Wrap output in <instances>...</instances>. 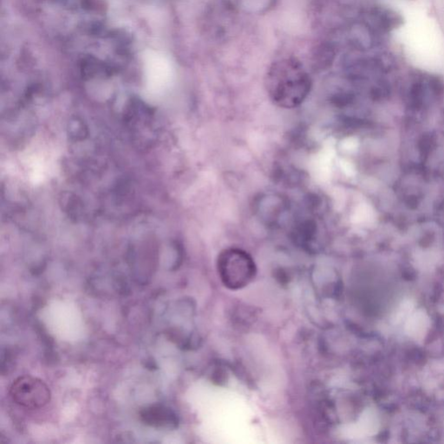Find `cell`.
Instances as JSON below:
<instances>
[{
	"mask_svg": "<svg viewBox=\"0 0 444 444\" xmlns=\"http://www.w3.org/2000/svg\"><path fill=\"white\" fill-rule=\"evenodd\" d=\"M265 84L270 100L283 109L299 107L311 90V77L295 59L273 62L266 73Z\"/></svg>",
	"mask_w": 444,
	"mask_h": 444,
	"instance_id": "obj_1",
	"label": "cell"
},
{
	"mask_svg": "<svg viewBox=\"0 0 444 444\" xmlns=\"http://www.w3.org/2000/svg\"><path fill=\"white\" fill-rule=\"evenodd\" d=\"M219 272L226 286L241 288L252 280L256 272L252 258L243 250L228 248L218 259Z\"/></svg>",
	"mask_w": 444,
	"mask_h": 444,
	"instance_id": "obj_2",
	"label": "cell"
},
{
	"mask_svg": "<svg viewBox=\"0 0 444 444\" xmlns=\"http://www.w3.org/2000/svg\"><path fill=\"white\" fill-rule=\"evenodd\" d=\"M10 395L16 404L28 409L44 407L51 400V391L42 380L31 376L15 379L10 388Z\"/></svg>",
	"mask_w": 444,
	"mask_h": 444,
	"instance_id": "obj_3",
	"label": "cell"
},
{
	"mask_svg": "<svg viewBox=\"0 0 444 444\" xmlns=\"http://www.w3.org/2000/svg\"><path fill=\"white\" fill-rule=\"evenodd\" d=\"M140 417L145 425L161 429H175L178 418L170 408L162 405H150L141 411Z\"/></svg>",
	"mask_w": 444,
	"mask_h": 444,
	"instance_id": "obj_4",
	"label": "cell"
},
{
	"mask_svg": "<svg viewBox=\"0 0 444 444\" xmlns=\"http://www.w3.org/2000/svg\"><path fill=\"white\" fill-rule=\"evenodd\" d=\"M69 131L71 137L75 140H82L88 135L87 128L85 127L84 123L79 119H75L73 121H71Z\"/></svg>",
	"mask_w": 444,
	"mask_h": 444,
	"instance_id": "obj_5",
	"label": "cell"
}]
</instances>
